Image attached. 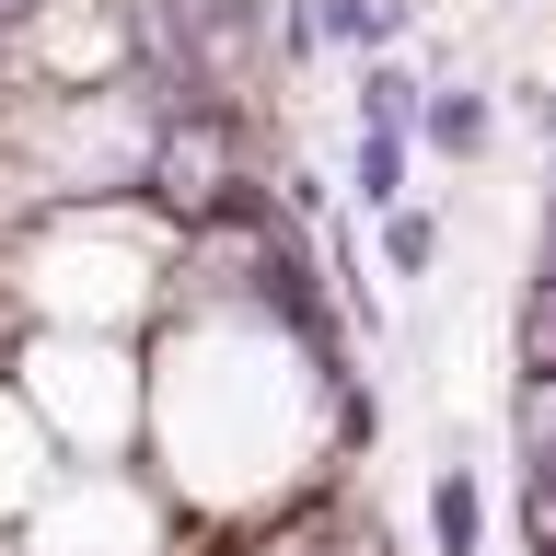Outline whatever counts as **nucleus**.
<instances>
[{
  "label": "nucleus",
  "mask_w": 556,
  "mask_h": 556,
  "mask_svg": "<svg viewBox=\"0 0 556 556\" xmlns=\"http://www.w3.org/2000/svg\"><path fill=\"white\" fill-rule=\"evenodd\" d=\"M371 255H382V278H441V208H417V198H394V208H371Z\"/></svg>",
  "instance_id": "423d86ee"
},
{
  "label": "nucleus",
  "mask_w": 556,
  "mask_h": 556,
  "mask_svg": "<svg viewBox=\"0 0 556 556\" xmlns=\"http://www.w3.org/2000/svg\"><path fill=\"white\" fill-rule=\"evenodd\" d=\"M174 290V220L151 198H59L0 232V302L12 325H93L139 337Z\"/></svg>",
  "instance_id": "f257e3e1"
},
{
  "label": "nucleus",
  "mask_w": 556,
  "mask_h": 556,
  "mask_svg": "<svg viewBox=\"0 0 556 556\" xmlns=\"http://www.w3.org/2000/svg\"><path fill=\"white\" fill-rule=\"evenodd\" d=\"M394 198H417V139L406 128H359L348 139V208L371 220V208H394Z\"/></svg>",
  "instance_id": "39448f33"
},
{
  "label": "nucleus",
  "mask_w": 556,
  "mask_h": 556,
  "mask_svg": "<svg viewBox=\"0 0 556 556\" xmlns=\"http://www.w3.org/2000/svg\"><path fill=\"white\" fill-rule=\"evenodd\" d=\"M486 151H498V93H486V81H429V93H417V163L476 174Z\"/></svg>",
  "instance_id": "7ed1b4c3"
},
{
  "label": "nucleus",
  "mask_w": 556,
  "mask_h": 556,
  "mask_svg": "<svg viewBox=\"0 0 556 556\" xmlns=\"http://www.w3.org/2000/svg\"><path fill=\"white\" fill-rule=\"evenodd\" d=\"M417 521H429V556H486V476L476 464H441L417 486Z\"/></svg>",
  "instance_id": "20e7f679"
},
{
  "label": "nucleus",
  "mask_w": 556,
  "mask_h": 556,
  "mask_svg": "<svg viewBox=\"0 0 556 556\" xmlns=\"http://www.w3.org/2000/svg\"><path fill=\"white\" fill-rule=\"evenodd\" d=\"M12 406L35 417V441L59 464H128L139 452V348L93 337V325H12Z\"/></svg>",
  "instance_id": "f03ea898"
}]
</instances>
